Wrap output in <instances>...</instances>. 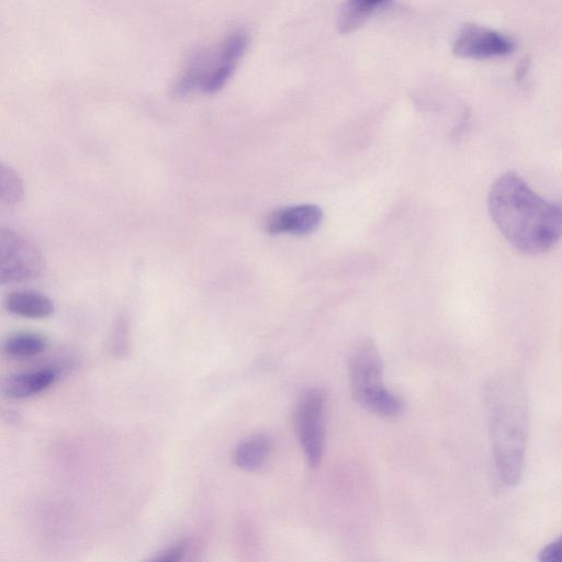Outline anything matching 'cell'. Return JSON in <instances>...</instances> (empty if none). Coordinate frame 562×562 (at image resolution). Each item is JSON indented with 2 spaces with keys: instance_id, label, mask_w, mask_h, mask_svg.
<instances>
[{
  "instance_id": "10",
  "label": "cell",
  "mask_w": 562,
  "mask_h": 562,
  "mask_svg": "<svg viewBox=\"0 0 562 562\" xmlns=\"http://www.w3.org/2000/svg\"><path fill=\"white\" fill-rule=\"evenodd\" d=\"M5 308L15 315L27 318H44L54 313L53 301L34 291H14L4 300Z\"/></svg>"
},
{
  "instance_id": "12",
  "label": "cell",
  "mask_w": 562,
  "mask_h": 562,
  "mask_svg": "<svg viewBox=\"0 0 562 562\" xmlns=\"http://www.w3.org/2000/svg\"><path fill=\"white\" fill-rule=\"evenodd\" d=\"M270 452V440L263 435L251 436L241 441L234 451L235 464L246 471L259 469Z\"/></svg>"
},
{
  "instance_id": "3",
  "label": "cell",
  "mask_w": 562,
  "mask_h": 562,
  "mask_svg": "<svg viewBox=\"0 0 562 562\" xmlns=\"http://www.w3.org/2000/svg\"><path fill=\"white\" fill-rule=\"evenodd\" d=\"M248 47V35L234 30L214 47L198 53L177 79L173 93L184 97L193 92L215 93L229 80Z\"/></svg>"
},
{
  "instance_id": "4",
  "label": "cell",
  "mask_w": 562,
  "mask_h": 562,
  "mask_svg": "<svg viewBox=\"0 0 562 562\" xmlns=\"http://www.w3.org/2000/svg\"><path fill=\"white\" fill-rule=\"evenodd\" d=\"M351 394L364 409L382 416L397 417L405 409L404 401L383 384V362L370 339L359 341L349 358Z\"/></svg>"
},
{
  "instance_id": "11",
  "label": "cell",
  "mask_w": 562,
  "mask_h": 562,
  "mask_svg": "<svg viewBox=\"0 0 562 562\" xmlns=\"http://www.w3.org/2000/svg\"><path fill=\"white\" fill-rule=\"evenodd\" d=\"M391 0H346L338 14L337 27L341 34L359 30L371 14Z\"/></svg>"
},
{
  "instance_id": "15",
  "label": "cell",
  "mask_w": 562,
  "mask_h": 562,
  "mask_svg": "<svg viewBox=\"0 0 562 562\" xmlns=\"http://www.w3.org/2000/svg\"><path fill=\"white\" fill-rule=\"evenodd\" d=\"M187 547H188V543L186 541H180L177 544L172 546L171 548L159 553L153 560L157 561V562L179 561L182 558V555L184 554Z\"/></svg>"
},
{
  "instance_id": "8",
  "label": "cell",
  "mask_w": 562,
  "mask_h": 562,
  "mask_svg": "<svg viewBox=\"0 0 562 562\" xmlns=\"http://www.w3.org/2000/svg\"><path fill=\"white\" fill-rule=\"evenodd\" d=\"M323 211L315 204H299L273 211L266 221L269 234L306 235L318 228Z\"/></svg>"
},
{
  "instance_id": "6",
  "label": "cell",
  "mask_w": 562,
  "mask_h": 562,
  "mask_svg": "<svg viewBox=\"0 0 562 562\" xmlns=\"http://www.w3.org/2000/svg\"><path fill=\"white\" fill-rule=\"evenodd\" d=\"M325 404V391L319 387H313L303 393L296 409L297 432L311 468L318 467L323 457Z\"/></svg>"
},
{
  "instance_id": "13",
  "label": "cell",
  "mask_w": 562,
  "mask_h": 562,
  "mask_svg": "<svg viewBox=\"0 0 562 562\" xmlns=\"http://www.w3.org/2000/svg\"><path fill=\"white\" fill-rule=\"evenodd\" d=\"M46 338L37 333H16L3 342V351L12 358L23 359L36 356L45 350Z\"/></svg>"
},
{
  "instance_id": "7",
  "label": "cell",
  "mask_w": 562,
  "mask_h": 562,
  "mask_svg": "<svg viewBox=\"0 0 562 562\" xmlns=\"http://www.w3.org/2000/svg\"><path fill=\"white\" fill-rule=\"evenodd\" d=\"M514 42L506 35L477 24L464 25L452 44V54L465 59L502 57L514 50Z\"/></svg>"
},
{
  "instance_id": "16",
  "label": "cell",
  "mask_w": 562,
  "mask_h": 562,
  "mask_svg": "<svg viewBox=\"0 0 562 562\" xmlns=\"http://www.w3.org/2000/svg\"><path fill=\"white\" fill-rule=\"evenodd\" d=\"M562 546L561 540L557 539L546 546L539 553L541 562H559L561 560Z\"/></svg>"
},
{
  "instance_id": "1",
  "label": "cell",
  "mask_w": 562,
  "mask_h": 562,
  "mask_svg": "<svg viewBox=\"0 0 562 562\" xmlns=\"http://www.w3.org/2000/svg\"><path fill=\"white\" fill-rule=\"evenodd\" d=\"M487 209L503 236L525 254H543L561 237V204L540 196L513 171L494 181Z\"/></svg>"
},
{
  "instance_id": "5",
  "label": "cell",
  "mask_w": 562,
  "mask_h": 562,
  "mask_svg": "<svg viewBox=\"0 0 562 562\" xmlns=\"http://www.w3.org/2000/svg\"><path fill=\"white\" fill-rule=\"evenodd\" d=\"M44 269L40 248L20 233L0 227V285L36 278Z\"/></svg>"
},
{
  "instance_id": "9",
  "label": "cell",
  "mask_w": 562,
  "mask_h": 562,
  "mask_svg": "<svg viewBox=\"0 0 562 562\" xmlns=\"http://www.w3.org/2000/svg\"><path fill=\"white\" fill-rule=\"evenodd\" d=\"M56 375V371L53 369L1 374L0 395L10 398H22L36 394L50 385Z\"/></svg>"
},
{
  "instance_id": "2",
  "label": "cell",
  "mask_w": 562,
  "mask_h": 562,
  "mask_svg": "<svg viewBox=\"0 0 562 562\" xmlns=\"http://www.w3.org/2000/svg\"><path fill=\"white\" fill-rule=\"evenodd\" d=\"M493 458L501 480L507 486L519 483L528 438V403L517 376L499 373L484 387Z\"/></svg>"
},
{
  "instance_id": "14",
  "label": "cell",
  "mask_w": 562,
  "mask_h": 562,
  "mask_svg": "<svg viewBox=\"0 0 562 562\" xmlns=\"http://www.w3.org/2000/svg\"><path fill=\"white\" fill-rule=\"evenodd\" d=\"M23 198V179L15 169L0 161V202L14 205L20 203Z\"/></svg>"
},
{
  "instance_id": "17",
  "label": "cell",
  "mask_w": 562,
  "mask_h": 562,
  "mask_svg": "<svg viewBox=\"0 0 562 562\" xmlns=\"http://www.w3.org/2000/svg\"><path fill=\"white\" fill-rule=\"evenodd\" d=\"M114 348L116 352H125L126 350V326L124 322H120L114 334Z\"/></svg>"
}]
</instances>
